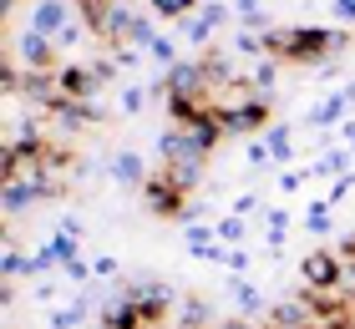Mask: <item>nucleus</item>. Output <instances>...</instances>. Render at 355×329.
I'll use <instances>...</instances> for the list:
<instances>
[{"instance_id": "6e6552de", "label": "nucleus", "mask_w": 355, "mask_h": 329, "mask_svg": "<svg viewBox=\"0 0 355 329\" xmlns=\"http://www.w3.org/2000/svg\"><path fill=\"white\" fill-rule=\"evenodd\" d=\"M350 102H355V81H350V87H340V91H330L325 102H315L304 122H310V127H335V122L345 117V107H350Z\"/></svg>"}, {"instance_id": "20e7f679", "label": "nucleus", "mask_w": 355, "mask_h": 329, "mask_svg": "<svg viewBox=\"0 0 355 329\" xmlns=\"http://www.w3.org/2000/svg\"><path fill=\"white\" fill-rule=\"evenodd\" d=\"M300 274H304V289H340V278H345V258H340V254H330V249H315V254H304Z\"/></svg>"}, {"instance_id": "7ed1b4c3", "label": "nucleus", "mask_w": 355, "mask_h": 329, "mask_svg": "<svg viewBox=\"0 0 355 329\" xmlns=\"http://www.w3.org/2000/svg\"><path fill=\"white\" fill-rule=\"evenodd\" d=\"M142 197H148V208H153V213H163V218H183V213H188V193L178 188L163 168H157L148 183H142Z\"/></svg>"}, {"instance_id": "6ab92c4d", "label": "nucleus", "mask_w": 355, "mask_h": 329, "mask_svg": "<svg viewBox=\"0 0 355 329\" xmlns=\"http://www.w3.org/2000/svg\"><path fill=\"white\" fill-rule=\"evenodd\" d=\"M142 102H148V96H142L137 87H127V91H122V107H127V112H142Z\"/></svg>"}, {"instance_id": "f257e3e1", "label": "nucleus", "mask_w": 355, "mask_h": 329, "mask_svg": "<svg viewBox=\"0 0 355 329\" xmlns=\"http://www.w3.org/2000/svg\"><path fill=\"white\" fill-rule=\"evenodd\" d=\"M264 51L274 61H300V66H325L330 56L345 51V30H325V26H289V30H269Z\"/></svg>"}, {"instance_id": "ddd939ff", "label": "nucleus", "mask_w": 355, "mask_h": 329, "mask_svg": "<svg viewBox=\"0 0 355 329\" xmlns=\"http://www.w3.org/2000/svg\"><path fill=\"white\" fill-rule=\"evenodd\" d=\"M264 147H269L274 162H289L295 157V132L289 127H264Z\"/></svg>"}, {"instance_id": "dca6fc26", "label": "nucleus", "mask_w": 355, "mask_h": 329, "mask_svg": "<svg viewBox=\"0 0 355 329\" xmlns=\"http://www.w3.org/2000/svg\"><path fill=\"white\" fill-rule=\"evenodd\" d=\"M153 10H157V15H173V21H178V15L193 10V0H153Z\"/></svg>"}, {"instance_id": "39448f33", "label": "nucleus", "mask_w": 355, "mask_h": 329, "mask_svg": "<svg viewBox=\"0 0 355 329\" xmlns=\"http://www.w3.org/2000/svg\"><path fill=\"white\" fill-rule=\"evenodd\" d=\"M96 87H102V71H96V66H67V71H56V96L61 102H92Z\"/></svg>"}, {"instance_id": "423d86ee", "label": "nucleus", "mask_w": 355, "mask_h": 329, "mask_svg": "<svg viewBox=\"0 0 355 329\" xmlns=\"http://www.w3.org/2000/svg\"><path fill=\"white\" fill-rule=\"evenodd\" d=\"M67 26H71L67 0H36V6H31V30H36V36H61Z\"/></svg>"}, {"instance_id": "f03ea898", "label": "nucleus", "mask_w": 355, "mask_h": 329, "mask_svg": "<svg viewBox=\"0 0 355 329\" xmlns=\"http://www.w3.org/2000/svg\"><path fill=\"white\" fill-rule=\"evenodd\" d=\"M218 112V122L229 137H249V132H259L269 127V102L264 96H239V107H214Z\"/></svg>"}, {"instance_id": "2eb2a0df", "label": "nucleus", "mask_w": 355, "mask_h": 329, "mask_svg": "<svg viewBox=\"0 0 355 329\" xmlns=\"http://www.w3.org/2000/svg\"><path fill=\"white\" fill-rule=\"evenodd\" d=\"M244 238V218H239V213H229V218L218 223V243H239Z\"/></svg>"}, {"instance_id": "a211bd4d", "label": "nucleus", "mask_w": 355, "mask_h": 329, "mask_svg": "<svg viewBox=\"0 0 355 329\" xmlns=\"http://www.w3.org/2000/svg\"><path fill=\"white\" fill-rule=\"evenodd\" d=\"M254 208H259V193H244V197H234V213H239V218H244V213H254Z\"/></svg>"}, {"instance_id": "9d476101", "label": "nucleus", "mask_w": 355, "mask_h": 329, "mask_svg": "<svg viewBox=\"0 0 355 329\" xmlns=\"http://www.w3.org/2000/svg\"><path fill=\"white\" fill-rule=\"evenodd\" d=\"M15 56H21L31 71H41V66H51V36H36V30H26L21 46H15Z\"/></svg>"}, {"instance_id": "0eeeda50", "label": "nucleus", "mask_w": 355, "mask_h": 329, "mask_svg": "<svg viewBox=\"0 0 355 329\" xmlns=\"http://www.w3.org/2000/svg\"><path fill=\"white\" fill-rule=\"evenodd\" d=\"M223 21H229V6H218V0H214V6H203L198 15H188V21H183V36H188L193 46H208Z\"/></svg>"}, {"instance_id": "f8f14e48", "label": "nucleus", "mask_w": 355, "mask_h": 329, "mask_svg": "<svg viewBox=\"0 0 355 329\" xmlns=\"http://www.w3.org/2000/svg\"><path fill=\"white\" fill-rule=\"evenodd\" d=\"M345 162H350V147H330V152H320L304 172H310V177H340Z\"/></svg>"}, {"instance_id": "9b49d317", "label": "nucleus", "mask_w": 355, "mask_h": 329, "mask_svg": "<svg viewBox=\"0 0 355 329\" xmlns=\"http://www.w3.org/2000/svg\"><path fill=\"white\" fill-rule=\"evenodd\" d=\"M31 203H41L36 177H15V183H6V213H26Z\"/></svg>"}, {"instance_id": "aec40b11", "label": "nucleus", "mask_w": 355, "mask_h": 329, "mask_svg": "<svg viewBox=\"0 0 355 329\" xmlns=\"http://www.w3.org/2000/svg\"><path fill=\"white\" fill-rule=\"evenodd\" d=\"M340 258H345L350 269H355V233H350V238H340Z\"/></svg>"}, {"instance_id": "412c9836", "label": "nucleus", "mask_w": 355, "mask_h": 329, "mask_svg": "<svg viewBox=\"0 0 355 329\" xmlns=\"http://www.w3.org/2000/svg\"><path fill=\"white\" fill-rule=\"evenodd\" d=\"M335 15H340V21H355V0H335Z\"/></svg>"}, {"instance_id": "f3484780", "label": "nucleus", "mask_w": 355, "mask_h": 329, "mask_svg": "<svg viewBox=\"0 0 355 329\" xmlns=\"http://www.w3.org/2000/svg\"><path fill=\"white\" fill-rule=\"evenodd\" d=\"M21 269H31V263H26L21 254H15V249H6V278H15V274H21Z\"/></svg>"}, {"instance_id": "4468645a", "label": "nucleus", "mask_w": 355, "mask_h": 329, "mask_svg": "<svg viewBox=\"0 0 355 329\" xmlns=\"http://www.w3.org/2000/svg\"><path fill=\"white\" fill-rule=\"evenodd\" d=\"M229 294H234V304L244 309V314H259V309H264V299H259V289H254L249 278H234V284H229Z\"/></svg>"}, {"instance_id": "1a4fd4ad", "label": "nucleus", "mask_w": 355, "mask_h": 329, "mask_svg": "<svg viewBox=\"0 0 355 329\" xmlns=\"http://www.w3.org/2000/svg\"><path fill=\"white\" fill-rule=\"evenodd\" d=\"M112 177H117V183H127V188H142V183H148V162H142L137 152H117V157H112Z\"/></svg>"}, {"instance_id": "4be33fe9", "label": "nucleus", "mask_w": 355, "mask_h": 329, "mask_svg": "<svg viewBox=\"0 0 355 329\" xmlns=\"http://www.w3.org/2000/svg\"><path fill=\"white\" fill-rule=\"evenodd\" d=\"M340 137H345V147L355 152V122H340Z\"/></svg>"}]
</instances>
